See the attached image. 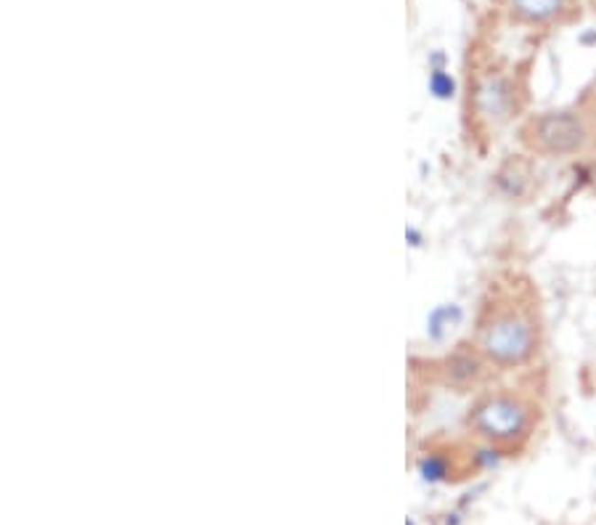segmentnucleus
<instances>
[{"label":"nucleus","instance_id":"obj_1","mask_svg":"<svg viewBox=\"0 0 596 525\" xmlns=\"http://www.w3.org/2000/svg\"><path fill=\"white\" fill-rule=\"evenodd\" d=\"M530 422H533V409L519 395L511 393L485 395L469 409V428L496 446L525 438Z\"/></svg>","mask_w":596,"mask_h":525},{"label":"nucleus","instance_id":"obj_2","mask_svg":"<svg viewBox=\"0 0 596 525\" xmlns=\"http://www.w3.org/2000/svg\"><path fill=\"white\" fill-rule=\"evenodd\" d=\"M538 345V334L530 319L519 313H501L491 319L480 332V353L496 367L525 364Z\"/></svg>","mask_w":596,"mask_h":525},{"label":"nucleus","instance_id":"obj_3","mask_svg":"<svg viewBox=\"0 0 596 525\" xmlns=\"http://www.w3.org/2000/svg\"><path fill=\"white\" fill-rule=\"evenodd\" d=\"M525 143L549 157L578 154L589 143V128L575 112H546L530 120L525 128Z\"/></svg>","mask_w":596,"mask_h":525},{"label":"nucleus","instance_id":"obj_4","mask_svg":"<svg viewBox=\"0 0 596 525\" xmlns=\"http://www.w3.org/2000/svg\"><path fill=\"white\" fill-rule=\"evenodd\" d=\"M474 106H477L480 117L491 120L493 125L506 122L517 106V94H514L511 80H506L501 75L485 77L474 91Z\"/></svg>","mask_w":596,"mask_h":525},{"label":"nucleus","instance_id":"obj_5","mask_svg":"<svg viewBox=\"0 0 596 525\" xmlns=\"http://www.w3.org/2000/svg\"><path fill=\"white\" fill-rule=\"evenodd\" d=\"M514 16L519 22H528V24H546L551 19H556L567 0H509Z\"/></svg>","mask_w":596,"mask_h":525},{"label":"nucleus","instance_id":"obj_6","mask_svg":"<svg viewBox=\"0 0 596 525\" xmlns=\"http://www.w3.org/2000/svg\"><path fill=\"white\" fill-rule=\"evenodd\" d=\"M483 375V358L474 350H459L456 356L448 358V380L454 385H472Z\"/></svg>","mask_w":596,"mask_h":525},{"label":"nucleus","instance_id":"obj_7","mask_svg":"<svg viewBox=\"0 0 596 525\" xmlns=\"http://www.w3.org/2000/svg\"><path fill=\"white\" fill-rule=\"evenodd\" d=\"M461 321L459 305H440L432 316H429V332L432 337H443V332L454 324Z\"/></svg>","mask_w":596,"mask_h":525},{"label":"nucleus","instance_id":"obj_8","mask_svg":"<svg viewBox=\"0 0 596 525\" xmlns=\"http://www.w3.org/2000/svg\"><path fill=\"white\" fill-rule=\"evenodd\" d=\"M429 91L438 95V98H451V95L456 94V83H454V77H451L448 72L432 69V75H429Z\"/></svg>","mask_w":596,"mask_h":525},{"label":"nucleus","instance_id":"obj_9","mask_svg":"<svg viewBox=\"0 0 596 525\" xmlns=\"http://www.w3.org/2000/svg\"><path fill=\"white\" fill-rule=\"evenodd\" d=\"M421 475L427 477V480H443V477L448 475L446 459H440V457H427V459H421Z\"/></svg>","mask_w":596,"mask_h":525}]
</instances>
